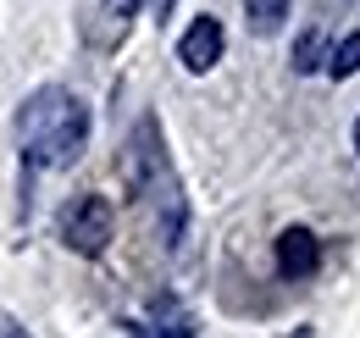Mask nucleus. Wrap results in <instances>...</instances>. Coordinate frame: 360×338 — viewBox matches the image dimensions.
Returning a JSON list of instances; mask_svg holds the SVG:
<instances>
[{
	"label": "nucleus",
	"mask_w": 360,
	"mask_h": 338,
	"mask_svg": "<svg viewBox=\"0 0 360 338\" xmlns=\"http://www.w3.org/2000/svg\"><path fill=\"white\" fill-rule=\"evenodd\" d=\"M89 106L84 94L61 84L34 89L17 106V139H22V177H34L39 167H72L89 150Z\"/></svg>",
	"instance_id": "1"
},
{
	"label": "nucleus",
	"mask_w": 360,
	"mask_h": 338,
	"mask_svg": "<svg viewBox=\"0 0 360 338\" xmlns=\"http://www.w3.org/2000/svg\"><path fill=\"white\" fill-rule=\"evenodd\" d=\"M0 338H34V333H28V327H17V322L0 311Z\"/></svg>",
	"instance_id": "9"
},
{
	"label": "nucleus",
	"mask_w": 360,
	"mask_h": 338,
	"mask_svg": "<svg viewBox=\"0 0 360 338\" xmlns=\"http://www.w3.org/2000/svg\"><path fill=\"white\" fill-rule=\"evenodd\" d=\"M139 6H144V0H105V17H117V23H128V17H134Z\"/></svg>",
	"instance_id": "8"
},
{
	"label": "nucleus",
	"mask_w": 360,
	"mask_h": 338,
	"mask_svg": "<svg viewBox=\"0 0 360 338\" xmlns=\"http://www.w3.org/2000/svg\"><path fill=\"white\" fill-rule=\"evenodd\" d=\"M271 255H277V272H283L288 283H305V277L321 272V239H316L311 227H283Z\"/></svg>",
	"instance_id": "3"
},
{
	"label": "nucleus",
	"mask_w": 360,
	"mask_h": 338,
	"mask_svg": "<svg viewBox=\"0 0 360 338\" xmlns=\"http://www.w3.org/2000/svg\"><path fill=\"white\" fill-rule=\"evenodd\" d=\"M172 6H178V0H155V11H161V23L172 17Z\"/></svg>",
	"instance_id": "10"
},
{
	"label": "nucleus",
	"mask_w": 360,
	"mask_h": 338,
	"mask_svg": "<svg viewBox=\"0 0 360 338\" xmlns=\"http://www.w3.org/2000/svg\"><path fill=\"white\" fill-rule=\"evenodd\" d=\"M327 73L333 78H355L360 73V34H344L338 44H327Z\"/></svg>",
	"instance_id": "7"
},
{
	"label": "nucleus",
	"mask_w": 360,
	"mask_h": 338,
	"mask_svg": "<svg viewBox=\"0 0 360 338\" xmlns=\"http://www.w3.org/2000/svg\"><path fill=\"white\" fill-rule=\"evenodd\" d=\"M222 50H227V34H222V23L205 11V17L188 23V34L178 39V61L188 73H211V67L222 61Z\"/></svg>",
	"instance_id": "4"
},
{
	"label": "nucleus",
	"mask_w": 360,
	"mask_h": 338,
	"mask_svg": "<svg viewBox=\"0 0 360 338\" xmlns=\"http://www.w3.org/2000/svg\"><path fill=\"white\" fill-rule=\"evenodd\" d=\"M288 61H294L300 78L321 73V67H327V34H321V28H305V34L294 39V56H288Z\"/></svg>",
	"instance_id": "5"
},
{
	"label": "nucleus",
	"mask_w": 360,
	"mask_h": 338,
	"mask_svg": "<svg viewBox=\"0 0 360 338\" xmlns=\"http://www.w3.org/2000/svg\"><path fill=\"white\" fill-rule=\"evenodd\" d=\"M288 6H294V0H244V17H250V28L266 39V34H277V28H283Z\"/></svg>",
	"instance_id": "6"
},
{
	"label": "nucleus",
	"mask_w": 360,
	"mask_h": 338,
	"mask_svg": "<svg viewBox=\"0 0 360 338\" xmlns=\"http://www.w3.org/2000/svg\"><path fill=\"white\" fill-rule=\"evenodd\" d=\"M111 227H117V216H111V200H105V194H72V200L61 206V244L89 255V261L105 255Z\"/></svg>",
	"instance_id": "2"
},
{
	"label": "nucleus",
	"mask_w": 360,
	"mask_h": 338,
	"mask_svg": "<svg viewBox=\"0 0 360 338\" xmlns=\"http://www.w3.org/2000/svg\"><path fill=\"white\" fill-rule=\"evenodd\" d=\"M355 150H360V123H355Z\"/></svg>",
	"instance_id": "11"
}]
</instances>
